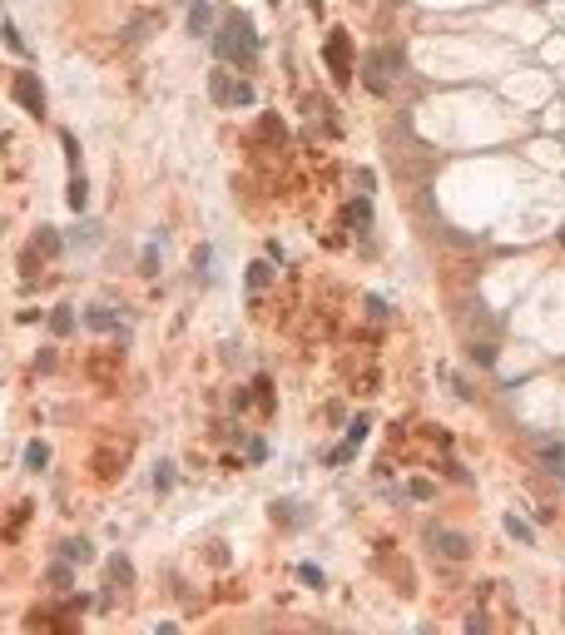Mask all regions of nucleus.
Segmentation results:
<instances>
[{"label": "nucleus", "instance_id": "obj_1", "mask_svg": "<svg viewBox=\"0 0 565 635\" xmlns=\"http://www.w3.org/2000/svg\"><path fill=\"white\" fill-rule=\"evenodd\" d=\"M214 50H218L223 60H234V65H253L258 35H253V25H248V15H238V10L223 15V30L214 35Z\"/></svg>", "mask_w": 565, "mask_h": 635}, {"label": "nucleus", "instance_id": "obj_2", "mask_svg": "<svg viewBox=\"0 0 565 635\" xmlns=\"http://www.w3.org/2000/svg\"><path fill=\"white\" fill-rule=\"evenodd\" d=\"M397 75H402V45H382V50H372V55H367V65H362V84H367V90H377V95H387Z\"/></svg>", "mask_w": 565, "mask_h": 635}, {"label": "nucleus", "instance_id": "obj_3", "mask_svg": "<svg viewBox=\"0 0 565 635\" xmlns=\"http://www.w3.org/2000/svg\"><path fill=\"white\" fill-rule=\"evenodd\" d=\"M208 95H214V104H253V84L238 80L234 70H214V80H208Z\"/></svg>", "mask_w": 565, "mask_h": 635}, {"label": "nucleus", "instance_id": "obj_4", "mask_svg": "<svg viewBox=\"0 0 565 635\" xmlns=\"http://www.w3.org/2000/svg\"><path fill=\"white\" fill-rule=\"evenodd\" d=\"M10 95H15L20 104H25V115H35V119L45 115V95H40V80H35L30 70H25V75H15V84H10Z\"/></svg>", "mask_w": 565, "mask_h": 635}, {"label": "nucleus", "instance_id": "obj_5", "mask_svg": "<svg viewBox=\"0 0 565 635\" xmlns=\"http://www.w3.org/2000/svg\"><path fill=\"white\" fill-rule=\"evenodd\" d=\"M327 65H332V75H338V80L352 75V50H347V35H342V30L327 40Z\"/></svg>", "mask_w": 565, "mask_h": 635}, {"label": "nucleus", "instance_id": "obj_6", "mask_svg": "<svg viewBox=\"0 0 565 635\" xmlns=\"http://www.w3.org/2000/svg\"><path fill=\"white\" fill-rule=\"evenodd\" d=\"M431 546H436L442 556H451V561H462V556H466V536L442 531V526H431Z\"/></svg>", "mask_w": 565, "mask_h": 635}, {"label": "nucleus", "instance_id": "obj_7", "mask_svg": "<svg viewBox=\"0 0 565 635\" xmlns=\"http://www.w3.org/2000/svg\"><path fill=\"white\" fill-rule=\"evenodd\" d=\"M208 20H214V15H208V5H203V0H194V10H188V30L203 35V30H208Z\"/></svg>", "mask_w": 565, "mask_h": 635}, {"label": "nucleus", "instance_id": "obj_8", "mask_svg": "<svg viewBox=\"0 0 565 635\" xmlns=\"http://www.w3.org/2000/svg\"><path fill=\"white\" fill-rule=\"evenodd\" d=\"M70 204H75V208H85V204H90V184L79 179V174L70 179Z\"/></svg>", "mask_w": 565, "mask_h": 635}, {"label": "nucleus", "instance_id": "obj_9", "mask_svg": "<svg viewBox=\"0 0 565 635\" xmlns=\"http://www.w3.org/2000/svg\"><path fill=\"white\" fill-rule=\"evenodd\" d=\"M35 239H40V243H35L40 253H60V234H55V228H40Z\"/></svg>", "mask_w": 565, "mask_h": 635}, {"label": "nucleus", "instance_id": "obj_10", "mask_svg": "<svg viewBox=\"0 0 565 635\" xmlns=\"http://www.w3.org/2000/svg\"><path fill=\"white\" fill-rule=\"evenodd\" d=\"M65 561H90V546L79 541V536H75V541H65Z\"/></svg>", "mask_w": 565, "mask_h": 635}, {"label": "nucleus", "instance_id": "obj_11", "mask_svg": "<svg viewBox=\"0 0 565 635\" xmlns=\"http://www.w3.org/2000/svg\"><path fill=\"white\" fill-rule=\"evenodd\" d=\"M347 224H357V228H367V199H357L347 208Z\"/></svg>", "mask_w": 565, "mask_h": 635}, {"label": "nucleus", "instance_id": "obj_12", "mask_svg": "<svg viewBox=\"0 0 565 635\" xmlns=\"http://www.w3.org/2000/svg\"><path fill=\"white\" fill-rule=\"evenodd\" d=\"M268 283V263H253L248 268V288H263Z\"/></svg>", "mask_w": 565, "mask_h": 635}, {"label": "nucleus", "instance_id": "obj_13", "mask_svg": "<svg viewBox=\"0 0 565 635\" xmlns=\"http://www.w3.org/2000/svg\"><path fill=\"white\" fill-rule=\"evenodd\" d=\"M5 45H10V50L25 45V40H20V30H15V20H5Z\"/></svg>", "mask_w": 565, "mask_h": 635}, {"label": "nucleus", "instance_id": "obj_14", "mask_svg": "<svg viewBox=\"0 0 565 635\" xmlns=\"http://www.w3.org/2000/svg\"><path fill=\"white\" fill-rule=\"evenodd\" d=\"M110 576H114V581H129V566H124V556L110 561Z\"/></svg>", "mask_w": 565, "mask_h": 635}]
</instances>
